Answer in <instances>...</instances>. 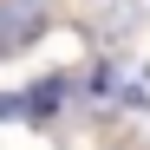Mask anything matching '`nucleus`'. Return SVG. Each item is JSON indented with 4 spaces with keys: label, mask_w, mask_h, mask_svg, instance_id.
I'll return each mask as SVG.
<instances>
[{
    "label": "nucleus",
    "mask_w": 150,
    "mask_h": 150,
    "mask_svg": "<svg viewBox=\"0 0 150 150\" xmlns=\"http://www.w3.org/2000/svg\"><path fill=\"white\" fill-rule=\"evenodd\" d=\"M39 33V7H33V0H26V7H7V13H0V46H20V39H33Z\"/></svg>",
    "instance_id": "1"
},
{
    "label": "nucleus",
    "mask_w": 150,
    "mask_h": 150,
    "mask_svg": "<svg viewBox=\"0 0 150 150\" xmlns=\"http://www.w3.org/2000/svg\"><path fill=\"white\" fill-rule=\"evenodd\" d=\"M144 7H150V0H144Z\"/></svg>",
    "instance_id": "2"
}]
</instances>
